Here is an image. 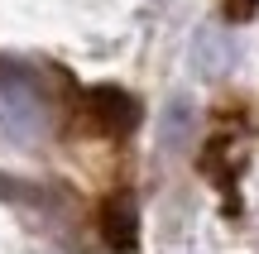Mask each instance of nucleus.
I'll return each instance as SVG.
<instances>
[{"label":"nucleus","instance_id":"f257e3e1","mask_svg":"<svg viewBox=\"0 0 259 254\" xmlns=\"http://www.w3.org/2000/svg\"><path fill=\"white\" fill-rule=\"evenodd\" d=\"M87 120H92L96 134H106V139H120V134L135 130L139 106H135V96L120 91V86H101V91L87 96Z\"/></svg>","mask_w":259,"mask_h":254},{"label":"nucleus","instance_id":"f03ea898","mask_svg":"<svg viewBox=\"0 0 259 254\" xmlns=\"http://www.w3.org/2000/svg\"><path fill=\"white\" fill-rule=\"evenodd\" d=\"M101 240H106L115 254H130V249H135L139 221H135V207H130V201H111V207H106V216H101Z\"/></svg>","mask_w":259,"mask_h":254},{"label":"nucleus","instance_id":"7ed1b4c3","mask_svg":"<svg viewBox=\"0 0 259 254\" xmlns=\"http://www.w3.org/2000/svg\"><path fill=\"white\" fill-rule=\"evenodd\" d=\"M259 0H221V15L231 19V24H245V19H254Z\"/></svg>","mask_w":259,"mask_h":254}]
</instances>
